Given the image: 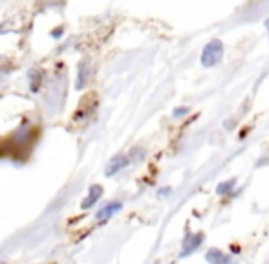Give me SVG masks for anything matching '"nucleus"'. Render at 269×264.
<instances>
[{
    "mask_svg": "<svg viewBox=\"0 0 269 264\" xmlns=\"http://www.w3.org/2000/svg\"><path fill=\"white\" fill-rule=\"evenodd\" d=\"M128 162H130V160H128V156H125V154H117V156H114L110 162H108L105 174H106V176H114V174H117L119 171H123V169L127 167Z\"/></svg>",
    "mask_w": 269,
    "mask_h": 264,
    "instance_id": "nucleus-4",
    "label": "nucleus"
},
{
    "mask_svg": "<svg viewBox=\"0 0 269 264\" xmlns=\"http://www.w3.org/2000/svg\"><path fill=\"white\" fill-rule=\"evenodd\" d=\"M103 196V187L101 185H92V187L88 189V194H86V198L81 202V209H90L92 205H95L97 202H99V198Z\"/></svg>",
    "mask_w": 269,
    "mask_h": 264,
    "instance_id": "nucleus-5",
    "label": "nucleus"
},
{
    "mask_svg": "<svg viewBox=\"0 0 269 264\" xmlns=\"http://www.w3.org/2000/svg\"><path fill=\"white\" fill-rule=\"evenodd\" d=\"M90 63L88 61H81L77 65V77H75V90H85L86 85L90 83Z\"/></svg>",
    "mask_w": 269,
    "mask_h": 264,
    "instance_id": "nucleus-3",
    "label": "nucleus"
},
{
    "mask_svg": "<svg viewBox=\"0 0 269 264\" xmlns=\"http://www.w3.org/2000/svg\"><path fill=\"white\" fill-rule=\"evenodd\" d=\"M52 35H53V37H59V35H63V30H61V32H53Z\"/></svg>",
    "mask_w": 269,
    "mask_h": 264,
    "instance_id": "nucleus-13",
    "label": "nucleus"
},
{
    "mask_svg": "<svg viewBox=\"0 0 269 264\" xmlns=\"http://www.w3.org/2000/svg\"><path fill=\"white\" fill-rule=\"evenodd\" d=\"M167 194H170V189L169 187H165L159 191V196H167Z\"/></svg>",
    "mask_w": 269,
    "mask_h": 264,
    "instance_id": "nucleus-12",
    "label": "nucleus"
},
{
    "mask_svg": "<svg viewBox=\"0 0 269 264\" xmlns=\"http://www.w3.org/2000/svg\"><path fill=\"white\" fill-rule=\"evenodd\" d=\"M223 59V43L222 41H211L209 44H205V48L201 52V65L205 68H211V66H216L220 61Z\"/></svg>",
    "mask_w": 269,
    "mask_h": 264,
    "instance_id": "nucleus-1",
    "label": "nucleus"
},
{
    "mask_svg": "<svg viewBox=\"0 0 269 264\" xmlns=\"http://www.w3.org/2000/svg\"><path fill=\"white\" fill-rule=\"evenodd\" d=\"M205 259L209 264H231V257L223 253L222 249H209Z\"/></svg>",
    "mask_w": 269,
    "mask_h": 264,
    "instance_id": "nucleus-7",
    "label": "nucleus"
},
{
    "mask_svg": "<svg viewBox=\"0 0 269 264\" xmlns=\"http://www.w3.org/2000/svg\"><path fill=\"white\" fill-rule=\"evenodd\" d=\"M189 114V108L187 107H179L174 110V118H183V116H187Z\"/></svg>",
    "mask_w": 269,
    "mask_h": 264,
    "instance_id": "nucleus-10",
    "label": "nucleus"
},
{
    "mask_svg": "<svg viewBox=\"0 0 269 264\" xmlns=\"http://www.w3.org/2000/svg\"><path fill=\"white\" fill-rule=\"evenodd\" d=\"M234 185H236V180L232 178V180H225V182L218 183L216 185V193L220 194V196H223V194H229L234 189Z\"/></svg>",
    "mask_w": 269,
    "mask_h": 264,
    "instance_id": "nucleus-8",
    "label": "nucleus"
},
{
    "mask_svg": "<svg viewBox=\"0 0 269 264\" xmlns=\"http://www.w3.org/2000/svg\"><path fill=\"white\" fill-rule=\"evenodd\" d=\"M265 26H267V30H269V19H267V21H265Z\"/></svg>",
    "mask_w": 269,
    "mask_h": 264,
    "instance_id": "nucleus-14",
    "label": "nucleus"
},
{
    "mask_svg": "<svg viewBox=\"0 0 269 264\" xmlns=\"http://www.w3.org/2000/svg\"><path fill=\"white\" fill-rule=\"evenodd\" d=\"M201 244H203V233H194V235H187L183 240V249H181V253L179 257H187V255L194 253L196 249L200 248Z\"/></svg>",
    "mask_w": 269,
    "mask_h": 264,
    "instance_id": "nucleus-2",
    "label": "nucleus"
},
{
    "mask_svg": "<svg viewBox=\"0 0 269 264\" xmlns=\"http://www.w3.org/2000/svg\"><path fill=\"white\" fill-rule=\"evenodd\" d=\"M123 204L121 202H110V204H106L105 207H101L99 211H97V220L99 222H106L110 216H114L117 213V211H121Z\"/></svg>",
    "mask_w": 269,
    "mask_h": 264,
    "instance_id": "nucleus-6",
    "label": "nucleus"
},
{
    "mask_svg": "<svg viewBox=\"0 0 269 264\" xmlns=\"http://www.w3.org/2000/svg\"><path fill=\"white\" fill-rule=\"evenodd\" d=\"M132 158H134V160H136V158H143V151H139V149H134Z\"/></svg>",
    "mask_w": 269,
    "mask_h": 264,
    "instance_id": "nucleus-11",
    "label": "nucleus"
},
{
    "mask_svg": "<svg viewBox=\"0 0 269 264\" xmlns=\"http://www.w3.org/2000/svg\"><path fill=\"white\" fill-rule=\"evenodd\" d=\"M41 81H43V74H41V72H37V70L30 72V87H32L33 92H39Z\"/></svg>",
    "mask_w": 269,
    "mask_h": 264,
    "instance_id": "nucleus-9",
    "label": "nucleus"
},
{
    "mask_svg": "<svg viewBox=\"0 0 269 264\" xmlns=\"http://www.w3.org/2000/svg\"><path fill=\"white\" fill-rule=\"evenodd\" d=\"M0 264H4V262H2V260H0Z\"/></svg>",
    "mask_w": 269,
    "mask_h": 264,
    "instance_id": "nucleus-15",
    "label": "nucleus"
}]
</instances>
